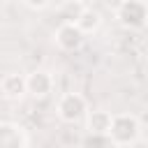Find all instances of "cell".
<instances>
[{"mask_svg": "<svg viewBox=\"0 0 148 148\" xmlns=\"http://www.w3.org/2000/svg\"><path fill=\"white\" fill-rule=\"evenodd\" d=\"M53 42L60 51L72 53V51H79L86 44V32L76 25V21H62L53 32Z\"/></svg>", "mask_w": 148, "mask_h": 148, "instance_id": "obj_4", "label": "cell"}, {"mask_svg": "<svg viewBox=\"0 0 148 148\" xmlns=\"http://www.w3.org/2000/svg\"><path fill=\"white\" fill-rule=\"evenodd\" d=\"M76 25H79L86 35H90V32L99 30V25H102V14H99L97 9H92V7H83L81 14H79V18H76Z\"/></svg>", "mask_w": 148, "mask_h": 148, "instance_id": "obj_9", "label": "cell"}, {"mask_svg": "<svg viewBox=\"0 0 148 148\" xmlns=\"http://www.w3.org/2000/svg\"><path fill=\"white\" fill-rule=\"evenodd\" d=\"M0 148H28V134L23 125L2 120L0 123Z\"/></svg>", "mask_w": 148, "mask_h": 148, "instance_id": "obj_6", "label": "cell"}, {"mask_svg": "<svg viewBox=\"0 0 148 148\" xmlns=\"http://www.w3.org/2000/svg\"><path fill=\"white\" fill-rule=\"evenodd\" d=\"M116 21L125 30H141L148 23V2L143 0H123L116 9Z\"/></svg>", "mask_w": 148, "mask_h": 148, "instance_id": "obj_2", "label": "cell"}, {"mask_svg": "<svg viewBox=\"0 0 148 148\" xmlns=\"http://www.w3.org/2000/svg\"><path fill=\"white\" fill-rule=\"evenodd\" d=\"M21 2H23L28 9H35V12H37V9L49 7V2H51V0H21Z\"/></svg>", "mask_w": 148, "mask_h": 148, "instance_id": "obj_10", "label": "cell"}, {"mask_svg": "<svg viewBox=\"0 0 148 148\" xmlns=\"http://www.w3.org/2000/svg\"><path fill=\"white\" fill-rule=\"evenodd\" d=\"M113 123V113L106 109H92L86 116V130L90 136H109Z\"/></svg>", "mask_w": 148, "mask_h": 148, "instance_id": "obj_7", "label": "cell"}, {"mask_svg": "<svg viewBox=\"0 0 148 148\" xmlns=\"http://www.w3.org/2000/svg\"><path fill=\"white\" fill-rule=\"evenodd\" d=\"M141 136V123L134 113H113L109 141L118 148L123 146H134Z\"/></svg>", "mask_w": 148, "mask_h": 148, "instance_id": "obj_1", "label": "cell"}, {"mask_svg": "<svg viewBox=\"0 0 148 148\" xmlns=\"http://www.w3.org/2000/svg\"><path fill=\"white\" fill-rule=\"evenodd\" d=\"M25 83H28V95L35 97V99H44L53 92L56 88V79L49 69H32L28 76H25Z\"/></svg>", "mask_w": 148, "mask_h": 148, "instance_id": "obj_5", "label": "cell"}, {"mask_svg": "<svg viewBox=\"0 0 148 148\" xmlns=\"http://www.w3.org/2000/svg\"><path fill=\"white\" fill-rule=\"evenodd\" d=\"M56 113L62 123H69V125L81 123L88 116V102L81 92H65L56 104Z\"/></svg>", "mask_w": 148, "mask_h": 148, "instance_id": "obj_3", "label": "cell"}, {"mask_svg": "<svg viewBox=\"0 0 148 148\" xmlns=\"http://www.w3.org/2000/svg\"><path fill=\"white\" fill-rule=\"evenodd\" d=\"M0 92L5 99H21L23 95H28V83H25V76L18 74V72H9L2 76L0 81Z\"/></svg>", "mask_w": 148, "mask_h": 148, "instance_id": "obj_8", "label": "cell"}]
</instances>
